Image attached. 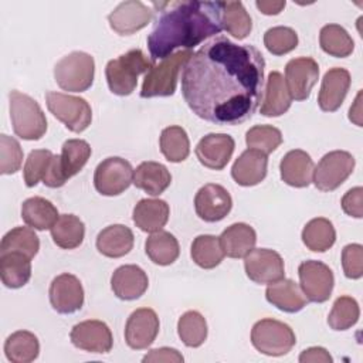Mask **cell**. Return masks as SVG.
Masks as SVG:
<instances>
[{"mask_svg":"<svg viewBox=\"0 0 363 363\" xmlns=\"http://www.w3.org/2000/svg\"><path fill=\"white\" fill-rule=\"evenodd\" d=\"M332 360L333 359L329 354V352L320 346L308 347L299 354L301 363H330Z\"/></svg>","mask_w":363,"mask_h":363,"instance_id":"cell-51","label":"cell"},{"mask_svg":"<svg viewBox=\"0 0 363 363\" xmlns=\"http://www.w3.org/2000/svg\"><path fill=\"white\" fill-rule=\"evenodd\" d=\"M95 75L94 57L84 51H72L62 57L54 67L58 86L68 92H84L91 88Z\"/></svg>","mask_w":363,"mask_h":363,"instance_id":"cell-7","label":"cell"},{"mask_svg":"<svg viewBox=\"0 0 363 363\" xmlns=\"http://www.w3.org/2000/svg\"><path fill=\"white\" fill-rule=\"evenodd\" d=\"M223 28L237 40L248 37L252 20L241 1H223Z\"/></svg>","mask_w":363,"mask_h":363,"instance_id":"cell-41","label":"cell"},{"mask_svg":"<svg viewBox=\"0 0 363 363\" xmlns=\"http://www.w3.org/2000/svg\"><path fill=\"white\" fill-rule=\"evenodd\" d=\"M298 275L301 289L311 302L322 303L330 298L335 285L332 269L316 259H308L299 264Z\"/></svg>","mask_w":363,"mask_h":363,"instance_id":"cell-12","label":"cell"},{"mask_svg":"<svg viewBox=\"0 0 363 363\" xmlns=\"http://www.w3.org/2000/svg\"><path fill=\"white\" fill-rule=\"evenodd\" d=\"M155 62L139 48L129 50L118 58L111 60L105 68V77L111 92L119 96L130 95L138 85V77L140 74H147Z\"/></svg>","mask_w":363,"mask_h":363,"instance_id":"cell-3","label":"cell"},{"mask_svg":"<svg viewBox=\"0 0 363 363\" xmlns=\"http://www.w3.org/2000/svg\"><path fill=\"white\" fill-rule=\"evenodd\" d=\"M85 237V225L74 214H61L51 227V238L55 245L64 250L79 247Z\"/></svg>","mask_w":363,"mask_h":363,"instance_id":"cell-35","label":"cell"},{"mask_svg":"<svg viewBox=\"0 0 363 363\" xmlns=\"http://www.w3.org/2000/svg\"><path fill=\"white\" fill-rule=\"evenodd\" d=\"M159 318L150 308H139L130 313L125 325V340L130 349H147L159 333Z\"/></svg>","mask_w":363,"mask_h":363,"instance_id":"cell-16","label":"cell"},{"mask_svg":"<svg viewBox=\"0 0 363 363\" xmlns=\"http://www.w3.org/2000/svg\"><path fill=\"white\" fill-rule=\"evenodd\" d=\"M133 183V169L122 157L111 156L102 160L94 173V186L102 196H119Z\"/></svg>","mask_w":363,"mask_h":363,"instance_id":"cell-11","label":"cell"},{"mask_svg":"<svg viewBox=\"0 0 363 363\" xmlns=\"http://www.w3.org/2000/svg\"><path fill=\"white\" fill-rule=\"evenodd\" d=\"M152 33L147 37L150 60H163L176 48L191 50L223 30V1H160Z\"/></svg>","mask_w":363,"mask_h":363,"instance_id":"cell-2","label":"cell"},{"mask_svg":"<svg viewBox=\"0 0 363 363\" xmlns=\"http://www.w3.org/2000/svg\"><path fill=\"white\" fill-rule=\"evenodd\" d=\"M302 241L311 251H328L336 241V231L332 221L325 217L312 218L302 230Z\"/></svg>","mask_w":363,"mask_h":363,"instance_id":"cell-36","label":"cell"},{"mask_svg":"<svg viewBox=\"0 0 363 363\" xmlns=\"http://www.w3.org/2000/svg\"><path fill=\"white\" fill-rule=\"evenodd\" d=\"M191 259L204 269L216 268L224 258L220 238L210 234L197 235L191 242Z\"/></svg>","mask_w":363,"mask_h":363,"instance_id":"cell-38","label":"cell"},{"mask_svg":"<svg viewBox=\"0 0 363 363\" xmlns=\"http://www.w3.org/2000/svg\"><path fill=\"white\" fill-rule=\"evenodd\" d=\"M52 156L51 150L47 149H35L30 152L23 167V177L27 187H34L44 179Z\"/></svg>","mask_w":363,"mask_h":363,"instance_id":"cell-46","label":"cell"},{"mask_svg":"<svg viewBox=\"0 0 363 363\" xmlns=\"http://www.w3.org/2000/svg\"><path fill=\"white\" fill-rule=\"evenodd\" d=\"M191 55V50H180L163 58L159 64H155L149 72L145 74L140 96L155 98L173 95L176 91L180 68L184 67Z\"/></svg>","mask_w":363,"mask_h":363,"instance_id":"cell-6","label":"cell"},{"mask_svg":"<svg viewBox=\"0 0 363 363\" xmlns=\"http://www.w3.org/2000/svg\"><path fill=\"white\" fill-rule=\"evenodd\" d=\"M220 238L224 255L230 258H244L257 242L255 230L245 223H235L227 227Z\"/></svg>","mask_w":363,"mask_h":363,"instance_id":"cell-29","label":"cell"},{"mask_svg":"<svg viewBox=\"0 0 363 363\" xmlns=\"http://www.w3.org/2000/svg\"><path fill=\"white\" fill-rule=\"evenodd\" d=\"M184 359L182 356V353L176 349L172 347H157V349H152L149 350L147 354H145L143 362H153V363H160V362H166V363H182Z\"/></svg>","mask_w":363,"mask_h":363,"instance_id":"cell-50","label":"cell"},{"mask_svg":"<svg viewBox=\"0 0 363 363\" xmlns=\"http://www.w3.org/2000/svg\"><path fill=\"white\" fill-rule=\"evenodd\" d=\"M149 286L146 272L133 264L116 268L111 277V288L122 301H133L140 298Z\"/></svg>","mask_w":363,"mask_h":363,"instance_id":"cell-22","label":"cell"},{"mask_svg":"<svg viewBox=\"0 0 363 363\" xmlns=\"http://www.w3.org/2000/svg\"><path fill=\"white\" fill-rule=\"evenodd\" d=\"M267 301L282 312L295 313L302 311L309 302L301 286L292 279H279L269 284L265 291Z\"/></svg>","mask_w":363,"mask_h":363,"instance_id":"cell-25","label":"cell"},{"mask_svg":"<svg viewBox=\"0 0 363 363\" xmlns=\"http://www.w3.org/2000/svg\"><path fill=\"white\" fill-rule=\"evenodd\" d=\"M360 316L359 303L354 298L343 295L339 296L328 316V323L333 330H346L356 325Z\"/></svg>","mask_w":363,"mask_h":363,"instance_id":"cell-43","label":"cell"},{"mask_svg":"<svg viewBox=\"0 0 363 363\" xmlns=\"http://www.w3.org/2000/svg\"><path fill=\"white\" fill-rule=\"evenodd\" d=\"M160 150L172 163H180L189 157L190 140L182 126H167L160 133Z\"/></svg>","mask_w":363,"mask_h":363,"instance_id":"cell-39","label":"cell"},{"mask_svg":"<svg viewBox=\"0 0 363 363\" xmlns=\"http://www.w3.org/2000/svg\"><path fill=\"white\" fill-rule=\"evenodd\" d=\"M264 45L271 54L284 55L296 48L298 34L291 27H272L264 34Z\"/></svg>","mask_w":363,"mask_h":363,"instance_id":"cell-45","label":"cell"},{"mask_svg":"<svg viewBox=\"0 0 363 363\" xmlns=\"http://www.w3.org/2000/svg\"><path fill=\"white\" fill-rule=\"evenodd\" d=\"M320 48L336 58L349 57L354 50V43L350 34L339 24H326L319 33Z\"/></svg>","mask_w":363,"mask_h":363,"instance_id":"cell-37","label":"cell"},{"mask_svg":"<svg viewBox=\"0 0 363 363\" xmlns=\"http://www.w3.org/2000/svg\"><path fill=\"white\" fill-rule=\"evenodd\" d=\"M4 353L7 360L13 363H30L38 357L40 342L34 333L17 330L6 339Z\"/></svg>","mask_w":363,"mask_h":363,"instance_id":"cell-34","label":"cell"},{"mask_svg":"<svg viewBox=\"0 0 363 363\" xmlns=\"http://www.w3.org/2000/svg\"><path fill=\"white\" fill-rule=\"evenodd\" d=\"M177 333L187 347H199L207 339V322L200 312L187 311L179 318Z\"/></svg>","mask_w":363,"mask_h":363,"instance_id":"cell-42","label":"cell"},{"mask_svg":"<svg viewBox=\"0 0 363 363\" xmlns=\"http://www.w3.org/2000/svg\"><path fill=\"white\" fill-rule=\"evenodd\" d=\"M318 78L319 65L312 57L292 58L285 65V84L295 101L308 99Z\"/></svg>","mask_w":363,"mask_h":363,"instance_id":"cell-14","label":"cell"},{"mask_svg":"<svg viewBox=\"0 0 363 363\" xmlns=\"http://www.w3.org/2000/svg\"><path fill=\"white\" fill-rule=\"evenodd\" d=\"M91 157V146L84 139H68L62 145L61 155H54L43 183L47 187L57 189L65 184L68 179L82 170Z\"/></svg>","mask_w":363,"mask_h":363,"instance_id":"cell-5","label":"cell"},{"mask_svg":"<svg viewBox=\"0 0 363 363\" xmlns=\"http://www.w3.org/2000/svg\"><path fill=\"white\" fill-rule=\"evenodd\" d=\"M0 278L7 288L17 289L24 286L31 278V258L17 251L1 252Z\"/></svg>","mask_w":363,"mask_h":363,"instance_id":"cell-31","label":"cell"},{"mask_svg":"<svg viewBox=\"0 0 363 363\" xmlns=\"http://www.w3.org/2000/svg\"><path fill=\"white\" fill-rule=\"evenodd\" d=\"M234 147L235 142L233 136L227 133H208L199 140L196 156L204 167L221 170L230 162Z\"/></svg>","mask_w":363,"mask_h":363,"instance_id":"cell-20","label":"cell"},{"mask_svg":"<svg viewBox=\"0 0 363 363\" xmlns=\"http://www.w3.org/2000/svg\"><path fill=\"white\" fill-rule=\"evenodd\" d=\"M38 250L40 240L31 227H14L1 238L0 242V254L17 251L33 259Z\"/></svg>","mask_w":363,"mask_h":363,"instance_id":"cell-40","label":"cell"},{"mask_svg":"<svg viewBox=\"0 0 363 363\" xmlns=\"http://www.w3.org/2000/svg\"><path fill=\"white\" fill-rule=\"evenodd\" d=\"M247 277L255 284H274L285 277L282 257L268 248H254L244 257Z\"/></svg>","mask_w":363,"mask_h":363,"instance_id":"cell-13","label":"cell"},{"mask_svg":"<svg viewBox=\"0 0 363 363\" xmlns=\"http://www.w3.org/2000/svg\"><path fill=\"white\" fill-rule=\"evenodd\" d=\"M268 157L265 153L247 149L234 162L231 167V176L237 184L250 187L261 183L267 176Z\"/></svg>","mask_w":363,"mask_h":363,"instance_id":"cell-23","label":"cell"},{"mask_svg":"<svg viewBox=\"0 0 363 363\" xmlns=\"http://www.w3.org/2000/svg\"><path fill=\"white\" fill-rule=\"evenodd\" d=\"M69 339L72 345L89 353H108L113 346V337L108 325L102 320L88 319L77 323Z\"/></svg>","mask_w":363,"mask_h":363,"instance_id":"cell-17","label":"cell"},{"mask_svg":"<svg viewBox=\"0 0 363 363\" xmlns=\"http://www.w3.org/2000/svg\"><path fill=\"white\" fill-rule=\"evenodd\" d=\"M350 88V74L346 68L335 67L330 68L320 85V91L318 95V105L323 112H335L337 111Z\"/></svg>","mask_w":363,"mask_h":363,"instance_id":"cell-21","label":"cell"},{"mask_svg":"<svg viewBox=\"0 0 363 363\" xmlns=\"http://www.w3.org/2000/svg\"><path fill=\"white\" fill-rule=\"evenodd\" d=\"M170 208L164 200L142 199L133 207L132 218L136 227L145 233L160 231L169 220Z\"/></svg>","mask_w":363,"mask_h":363,"instance_id":"cell-27","label":"cell"},{"mask_svg":"<svg viewBox=\"0 0 363 363\" xmlns=\"http://www.w3.org/2000/svg\"><path fill=\"white\" fill-rule=\"evenodd\" d=\"M153 10L139 0L119 3L108 16L111 28L119 35H130L146 27L153 18Z\"/></svg>","mask_w":363,"mask_h":363,"instance_id":"cell-15","label":"cell"},{"mask_svg":"<svg viewBox=\"0 0 363 363\" xmlns=\"http://www.w3.org/2000/svg\"><path fill=\"white\" fill-rule=\"evenodd\" d=\"M146 255L156 265H170L180 254L177 238L169 231H156L146 238L145 242Z\"/></svg>","mask_w":363,"mask_h":363,"instance_id":"cell-33","label":"cell"},{"mask_svg":"<svg viewBox=\"0 0 363 363\" xmlns=\"http://www.w3.org/2000/svg\"><path fill=\"white\" fill-rule=\"evenodd\" d=\"M356 160L346 150L326 153L313 169L312 182L320 191L336 190L353 173Z\"/></svg>","mask_w":363,"mask_h":363,"instance_id":"cell-10","label":"cell"},{"mask_svg":"<svg viewBox=\"0 0 363 363\" xmlns=\"http://www.w3.org/2000/svg\"><path fill=\"white\" fill-rule=\"evenodd\" d=\"M264 91L265 94L262 96L261 108H259L261 115L269 116V118L281 116L291 108L292 98L285 84V78L281 72L278 71L269 72Z\"/></svg>","mask_w":363,"mask_h":363,"instance_id":"cell-26","label":"cell"},{"mask_svg":"<svg viewBox=\"0 0 363 363\" xmlns=\"http://www.w3.org/2000/svg\"><path fill=\"white\" fill-rule=\"evenodd\" d=\"M57 207L44 197H30L21 204V218L23 221L38 231L51 230V227L58 220Z\"/></svg>","mask_w":363,"mask_h":363,"instance_id":"cell-32","label":"cell"},{"mask_svg":"<svg viewBox=\"0 0 363 363\" xmlns=\"http://www.w3.org/2000/svg\"><path fill=\"white\" fill-rule=\"evenodd\" d=\"M45 104L48 111L74 133H81L91 125L92 109L84 98L48 91Z\"/></svg>","mask_w":363,"mask_h":363,"instance_id":"cell-9","label":"cell"},{"mask_svg":"<svg viewBox=\"0 0 363 363\" xmlns=\"http://www.w3.org/2000/svg\"><path fill=\"white\" fill-rule=\"evenodd\" d=\"M342 208L343 211L354 218L363 217V189L360 186L350 189L342 197Z\"/></svg>","mask_w":363,"mask_h":363,"instance_id":"cell-49","label":"cell"},{"mask_svg":"<svg viewBox=\"0 0 363 363\" xmlns=\"http://www.w3.org/2000/svg\"><path fill=\"white\" fill-rule=\"evenodd\" d=\"M172 183L167 167L159 162H142L133 170V184L150 196L162 194Z\"/></svg>","mask_w":363,"mask_h":363,"instance_id":"cell-30","label":"cell"},{"mask_svg":"<svg viewBox=\"0 0 363 363\" xmlns=\"http://www.w3.org/2000/svg\"><path fill=\"white\" fill-rule=\"evenodd\" d=\"M265 60L251 44L217 35L201 45L182 71V94L199 118L216 125H240L264 96Z\"/></svg>","mask_w":363,"mask_h":363,"instance_id":"cell-1","label":"cell"},{"mask_svg":"<svg viewBox=\"0 0 363 363\" xmlns=\"http://www.w3.org/2000/svg\"><path fill=\"white\" fill-rule=\"evenodd\" d=\"M251 343L262 354L284 356L292 350L296 337L289 325L265 318L252 326Z\"/></svg>","mask_w":363,"mask_h":363,"instance_id":"cell-8","label":"cell"},{"mask_svg":"<svg viewBox=\"0 0 363 363\" xmlns=\"http://www.w3.org/2000/svg\"><path fill=\"white\" fill-rule=\"evenodd\" d=\"M23 163V149L17 139L0 135V173L13 174L20 170Z\"/></svg>","mask_w":363,"mask_h":363,"instance_id":"cell-47","label":"cell"},{"mask_svg":"<svg viewBox=\"0 0 363 363\" xmlns=\"http://www.w3.org/2000/svg\"><path fill=\"white\" fill-rule=\"evenodd\" d=\"M313 160L301 149L289 150L279 163L281 179L284 183L292 187H308L313 176Z\"/></svg>","mask_w":363,"mask_h":363,"instance_id":"cell-24","label":"cell"},{"mask_svg":"<svg viewBox=\"0 0 363 363\" xmlns=\"http://www.w3.org/2000/svg\"><path fill=\"white\" fill-rule=\"evenodd\" d=\"M285 4H286L285 0H282V1H264V0L255 1L257 9L262 14H265V16H277V14H279L284 10Z\"/></svg>","mask_w":363,"mask_h":363,"instance_id":"cell-52","label":"cell"},{"mask_svg":"<svg viewBox=\"0 0 363 363\" xmlns=\"http://www.w3.org/2000/svg\"><path fill=\"white\" fill-rule=\"evenodd\" d=\"M51 306L62 315L74 313L84 305V288L81 281L72 274H61L55 277L50 285Z\"/></svg>","mask_w":363,"mask_h":363,"instance_id":"cell-19","label":"cell"},{"mask_svg":"<svg viewBox=\"0 0 363 363\" xmlns=\"http://www.w3.org/2000/svg\"><path fill=\"white\" fill-rule=\"evenodd\" d=\"M245 143L250 149L269 155L282 143V133L272 125H255L247 130Z\"/></svg>","mask_w":363,"mask_h":363,"instance_id":"cell-44","label":"cell"},{"mask_svg":"<svg viewBox=\"0 0 363 363\" xmlns=\"http://www.w3.org/2000/svg\"><path fill=\"white\" fill-rule=\"evenodd\" d=\"M233 207V199L227 189L221 184H204L194 197V208L197 216L207 221L216 223L223 220Z\"/></svg>","mask_w":363,"mask_h":363,"instance_id":"cell-18","label":"cell"},{"mask_svg":"<svg viewBox=\"0 0 363 363\" xmlns=\"http://www.w3.org/2000/svg\"><path fill=\"white\" fill-rule=\"evenodd\" d=\"M342 268L349 279H359L363 275V247L347 244L342 250Z\"/></svg>","mask_w":363,"mask_h":363,"instance_id":"cell-48","label":"cell"},{"mask_svg":"<svg viewBox=\"0 0 363 363\" xmlns=\"http://www.w3.org/2000/svg\"><path fill=\"white\" fill-rule=\"evenodd\" d=\"M135 237L129 227L112 224L105 227L96 237V250L108 258H121L133 248Z\"/></svg>","mask_w":363,"mask_h":363,"instance_id":"cell-28","label":"cell"},{"mask_svg":"<svg viewBox=\"0 0 363 363\" xmlns=\"http://www.w3.org/2000/svg\"><path fill=\"white\" fill-rule=\"evenodd\" d=\"M360 98H362V91L357 94V96H356V99H354L353 106H350V109H349V119H350V121H353L357 126H362V119H360V116H362Z\"/></svg>","mask_w":363,"mask_h":363,"instance_id":"cell-53","label":"cell"},{"mask_svg":"<svg viewBox=\"0 0 363 363\" xmlns=\"http://www.w3.org/2000/svg\"><path fill=\"white\" fill-rule=\"evenodd\" d=\"M10 118L14 133L24 140H38L47 132V119L38 102L20 91H10Z\"/></svg>","mask_w":363,"mask_h":363,"instance_id":"cell-4","label":"cell"}]
</instances>
